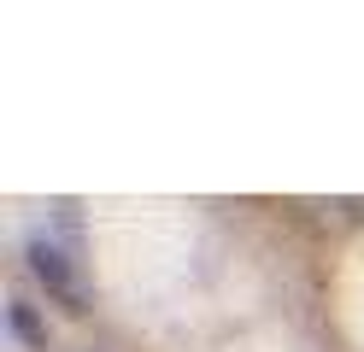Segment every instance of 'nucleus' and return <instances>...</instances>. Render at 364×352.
I'll return each instance as SVG.
<instances>
[{
    "mask_svg": "<svg viewBox=\"0 0 364 352\" xmlns=\"http://www.w3.org/2000/svg\"><path fill=\"white\" fill-rule=\"evenodd\" d=\"M30 270H36V282H41L59 305L82 311V270H77V258L65 252L53 235H30Z\"/></svg>",
    "mask_w": 364,
    "mask_h": 352,
    "instance_id": "nucleus-1",
    "label": "nucleus"
},
{
    "mask_svg": "<svg viewBox=\"0 0 364 352\" xmlns=\"http://www.w3.org/2000/svg\"><path fill=\"white\" fill-rule=\"evenodd\" d=\"M12 329H18V335H24V341H48V335H41V329H36V317H30V305H12Z\"/></svg>",
    "mask_w": 364,
    "mask_h": 352,
    "instance_id": "nucleus-2",
    "label": "nucleus"
}]
</instances>
